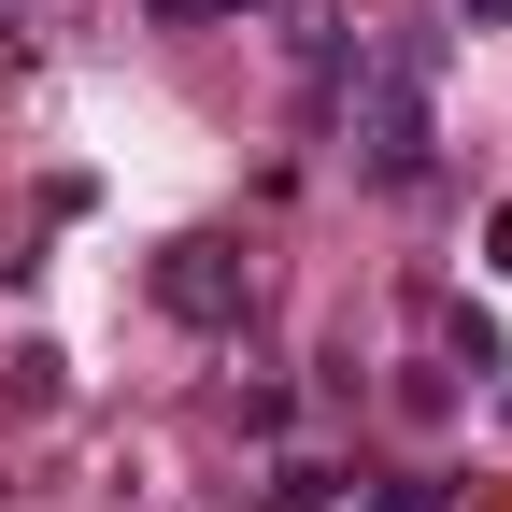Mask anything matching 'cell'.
Wrapping results in <instances>:
<instances>
[{"label": "cell", "instance_id": "obj_1", "mask_svg": "<svg viewBox=\"0 0 512 512\" xmlns=\"http://www.w3.org/2000/svg\"><path fill=\"white\" fill-rule=\"evenodd\" d=\"M342 128H356V171L370 185H413L427 171V128H441V29L399 15L342 57Z\"/></svg>", "mask_w": 512, "mask_h": 512}, {"label": "cell", "instance_id": "obj_2", "mask_svg": "<svg viewBox=\"0 0 512 512\" xmlns=\"http://www.w3.org/2000/svg\"><path fill=\"white\" fill-rule=\"evenodd\" d=\"M157 299L185 313V328H242V313H256V271H242V242L185 228V242H157Z\"/></svg>", "mask_w": 512, "mask_h": 512}, {"label": "cell", "instance_id": "obj_3", "mask_svg": "<svg viewBox=\"0 0 512 512\" xmlns=\"http://www.w3.org/2000/svg\"><path fill=\"white\" fill-rule=\"evenodd\" d=\"M427 328H441V356H456V370H498V328H484V313H456V299H427Z\"/></svg>", "mask_w": 512, "mask_h": 512}, {"label": "cell", "instance_id": "obj_4", "mask_svg": "<svg viewBox=\"0 0 512 512\" xmlns=\"http://www.w3.org/2000/svg\"><path fill=\"white\" fill-rule=\"evenodd\" d=\"M143 15H157V29H214L228 0H143Z\"/></svg>", "mask_w": 512, "mask_h": 512}, {"label": "cell", "instance_id": "obj_5", "mask_svg": "<svg viewBox=\"0 0 512 512\" xmlns=\"http://www.w3.org/2000/svg\"><path fill=\"white\" fill-rule=\"evenodd\" d=\"M370 512H441V484H384V498H370Z\"/></svg>", "mask_w": 512, "mask_h": 512}, {"label": "cell", "instance_id": "obj_6", "mask_svg": "<svg viewBox=\"0 0 512 512\" xmlns=\"http://www.w3.org/2000/svg\"><path fill=\"white\" fill-rule=\"evenodd\" d=\"M484 256H498V271H512V200H498V214H484Z\"/></svg>", "mask_w": 512, "mask_h": 512}]
</instances>
